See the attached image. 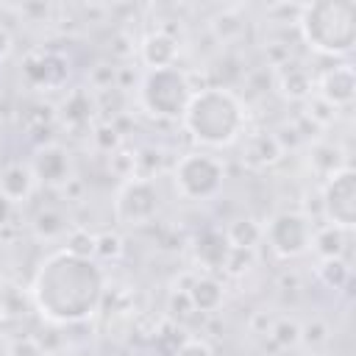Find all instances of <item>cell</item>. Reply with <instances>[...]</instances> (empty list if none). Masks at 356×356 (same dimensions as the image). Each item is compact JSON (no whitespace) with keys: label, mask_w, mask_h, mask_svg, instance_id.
Segmentation results:
<instances>
[{"label":"cell","mask_w":356,"mask_h":356,"mask_svg":"<svg viewBox=\"0 0 356 356\" xmlns=\"http://www.w3.org/2000/svg\"><path fill=\"white\" fill-rule=\"evenodd\" d=\"M103 292V267L95 259L72 256L64 248L44 256L31 281V300L36 312L58 325L89 320L100 309Z\"/></svg>","instance_id":"6da1fadb"},{"label":"cell","mask_w":356,"mask_h":356,"mask_svg":"<svg viewBox=\"0 0 356 356\" xmlns=\"http://www.w3.org/2000/svg\"><path fill=\"white\" fill-rule=\"evenodd\" d=\"M245 106L225 86L197 89L181 117L189 136L203 147H228L245 131Z\"/></svg>","instance_id":"7a4b0ae2"},{"label":"cell","mask_w":356,"mask_h":356,"mask_svg":"<svg viewBox=\"0 0 356 356\" xmlns=\"http://www.w3.org/2000/svg\"><path fill=\"white\" fill-rule=\"evenodd\" d=\"M298 28L303 42L323 56H348L356 44V3L314 0L300 6Z\"/></svg>","instance_id":"3957f363"},{"label":"cell","mask_w":356,"mask_h":356,"mask_svg":"<svg viewBox=\"0 0 356 356\" xmlns=\"http://www.w3.org/2000/svg\"><path fill=\"white\" fill-rule=\"evenodd\" d=\"M195 89L181 67L147 70L139 81V106L159 120H181Z\"/></svg>","instance_id":"277c9868"},{"label":"cell","mask_w":356,"mask_h":356,"mask_svg":"<svg viewBox=\"0 0 356 356\" xmlns=\"http://www.w3.org/2000/svg\"><path fill=\"white\" fill-rule=\"evenodd\" d=\"M172 184L175 192L184 200H211L222 192L225 184V167L217 156L203 153V150H192L184 153L175 167H172Z\"/></svg>","instance_id":"5b68a950"},{"label":"cell","mask_w":356,"mask_h":356,"mask_svg":"<svg viewBox=\"0 0 356 356\" xmlns=\"http://www.w3.org/2000/svg\"><path fill=\"white\" fill-rule=\"evenodd\" d=\"M159 200H161V195H159V186L153 184V178L131 175L117 189V197H114V220L120 225H125V228L147 225L159 214Z\"/></svg>","instance_id":"8992f818"},{"label":"cell","mask_w":356,"mask_h":356,"mask_svg":"<svg viewBox=\"0 0 356 356\" xmlns=\"http://www.w3.org/2000/svg\"><path fill=\"white\" fill-rule=\"evenodd\" d=\"M312 220L300 211H278L264 225V242L281 259H298L312 248Z\"/></svg>","instance_id":"52a82bcc"},{"label":"cell","mask_w":356,"mask_h":356,"mask_svg":"<svg viewBox=\"0 0 356 356\" xmlns=\"http://www.w3.org/2000/svg\"><path fill=\"white\" fill-rule=\"evenodd\" d=\"M323 214L331 225H339L342 231H350L356 225V172L350 167H342L339 172L325 178Z\"/></svg>","instance_id":"ba28073f"},{"label":"cell","mask_w":356,"mask_h":356,"mask_svg":"<svg viewBox=\"0 0 356 356\" xmlns=\"http://www.w3.org/2000/svg\"><path fill=\"white\" fill-rule=\"evenodd\" d=\"M22 75L36 89H58L70 75V64L61 53L36 47L22 58Z\"/></svg>","instance_id":"9c48e42d"},{"label":"cell","mask_w":356,"mask_h":356,"mask_svg":"<svg viewBox=\"0 0 356 356\" xmlns=\"http://www.w3.org/2000/svg\"><path fill=\"white\" fill-rule=\"evenodd\" d=\"M31 170H33V178L36 184H44L50 189H58V186H67L72 181V161H70V153L67 147L50 142V145H39L33 150V159H31Z\"/></svg>","instance_id":"30bf717a"},{"label":"cell","mask_w":356,"mask_h":356,"mask_svg":"<svg viewBox=\"0 0 356 356\" xmlns=\"http://www.w3.org/2000/svg\"><path fill=\"white\" fill-rule=\"evenodd\" d=\"M320 100L328 103L331 108H342V106H350L353 103V95H356V72L350 64H337L331 70H325L320 75Z\"/></svg>","instance_id":"8fae6325"},{"label":"cell","mask_w":356,"mask_h":356,"mask_svg":"<svg viewBox=\"0 0 356 356\" xmlns=\"http://www.w3.org/2000/svg\"><path fill=\"white\" fill-rule=\"evenodd\" d=\"M178 39L167 31H153L142 39L139 44V58L145 61L147 70H161V67H175L178 58Z\"/></svg>","instance_id":"7c38bea8"},{"label":"cell","mask_w":356,"mask_h":356,"mask_svg":"<svg viewBox=\"0 0 356 356\" xmlns=\"http://www.w3.org/2000/svg\"><path fill=\"white\" fill-rule=\"evenodd\" d=\"M195 259L206 267V270H225L228 256H231V245L225 239L222 231L217 228H206L195 236Z\"/></svg>","instance_id":"4fadbf2b"},{"label":"cell","mask_w":356,"mask_h":356,"mask_svg":"<svg viewBox=\"0 0 356 356\" xmlns=\"http://www.w3.org/2000/svg\"><path fill=\"white\" fill-rule=\"evenodd\" d=\"M184 292H186L192 309H195V312H203V314L217 312V309L222 306V300H225V289H222V284H220L214 275H209V273L195 275V278L184 286Z\"/></svg>","instance_id":"5bb4252c"},{"label":"cell","mask_w":356,"mask_h":356,"mask_svg":"<svg viewBox=\"0 0 356 356\" xmlns=\"http://www.w3.org/2000/svg\"><path fill=\"white\" fill-rule=\"evenodd\" d=\"M36 186V178H33V170L31 164L25 161H11L0 170V192L17 206V203H25L31 197Z\"/></svg>","instance_id":"9a60e30c"},{"label":"cell","mask_w":356,"mask_h":356,"mask_svg":"<svg viewBox=\"0 0 356 356\" xmlns=\"http://www.w3.org/2000/svg\"><path fill=\"white\" fill-rule=\"evenodd\" d=\"M281 156H284V145H281V139L275 134H253L245 142V150H242V159L253 170H267Z\"/></svg>","instance_id":"2e32d148"},{"label":"cell","mask_w":356,"mask_h":356,"mask_svg":"<svg viewBox=\"0 0 356 356\" xmlns=\"http://www.w3.org/2000/svg\"><path fill=\"white\" fill-rule=\"evenodd\" d=\"M275 81H278V89H281L286 97H292V100H303V97H309V95H312V86H314L309 70H306L303 64H298V61H286V64H281Z\"/></svg>","instance_id":"e0dca14e"},{"label":"cell","mask_w":356,"mask_h":356,"mask_svg":"<svg viewBox=\"0 0 356 356\" xmlns=\"http://www.w3.org/2000/svg\"><path fill=\"white\" fill-rule=\"evenodd\" d=\"M95 111H97V97L95 95H89L86 89H72V92H67V97H64V103H61V117H64V122L67 125H89L92 122V117H95Z\"/></svg>","instance_id":"ac0fdd59"},{"label":"cell","mask_w":356,"mask_h":356,"mask_svg":"<svg viewBox=\"0 0 356 356\" xmlns=\"http://www.w3.org/2000/svg\"><path fill=\"white\" fill-rule=\"evenodd\" d=\"M345 234H348V231H342L339 225L325 222V225H320V228L312 231V248H309V250H314V253L320 256V261H323V259H342Z\"/></svg>","instance_id":"d6986e66"},{"label":"cell","mask_w":356,"mask_h":356,"mask_svg":"<svg viewBox=\"0 0 356 356\" xmlns=\"http://www.w3.org/2000/svg\"><path fill=\"white\" fill-rule=\"evenodd\" d=\"M222 234L234 250H253L264 239V225H259L253 217H239Z\"/></svg>","instance_id":"ffe728a7"},{"label":"cell","mask_w":356,"mask_h":356,"mask_svg":"<svg viewBox=\"0 0 356 356\" xmlns=\"http://www.w3.org/2000/svg\"><path fill=\"white\" fill-rule=\"evenodd\" d=\"M342 156H345V153H342V147H339V145L317 142V145L309 150V164H312V170H314L317 175L331 178L334 172H339L342 167H348Z\"/></svg>","instance_id":"44dd1931"},{"label":"cell","mask_w":356,"mask_h":356,"mask_svg":"<svg viewBox=\"0 0 356 356\" xmlns=\"http://www.w3.org/2000/svg\"><path fill=\"white\" fill-rule=\"evenodd\" d=\"M317 278L328 286V289H345L350 281V267L342 259H323L317 267Z\"/></svg>","instance_id":"7402d4cb"},{"label":"cell","mask_w":356,"mask_h":356,"mask_svg":"<svg viewBox=\"0 0 356 356\" xmlns=\"http://www.w3.org/2000/svg\"><path fill=\"white\" fill-rule=\"evenodd\" d=\"M33 231H36V236H42V239H56V236H61V234L67 231V220H64V214L56 211V209H42V211L33 217Z\"/></svg>","instance_id":"603a6c76"},{"label":"cell","mask_w":356,"mask_h":356,"mask_svg":"<svg viewBox=\"0 0 356 356\" xmlns=\"http://www.w3.org/2000/svg\"><path fill=\"white\" fill-rule=\"evenodd\" d=\"M270 339L278 348H295L300 342V323L292 317H278L270 328Z\"/></svg>","instance_id":"cb8c5ba5"},{"label":"cell","mask_w":356,"mask_h":356,"mask_svg":"<svg viewBox=\"0 0 356 356\" xmlns=\"http://www.w3.org/2000/svg\"><path fill=\"white\" fill-rule=\"evenodd\" d=\"M64 250L72 253V256L92 259V256H95V234H89V231H83V228H72V231L67 234Z\"/></svg>","instance_id":"d4e9b609"},{"label":"cell","mask_w":356,"mask_h":356,"mask_svg":"<svg viewBox=\"0 0 356 356\" xmlns=\"http://www.w3.org/2000/svg\"><path fill=\"white\" fill-rule=\"evenodd\" d=\"M122 250V239L111 231H103V234H95V256L100 259H117Z\"/></svg>","instance_id":"484cf974"},{"label":"cell","mask_w":356,"mask_h":356,"mask_svg":"<svg viewBox=\"0 0 356 356\" xmlns=\"http://www.w3.org/2000/svg\"><path fill=\"white\" fill-rule=\"evenodd\" d=\"M6 356H47V350L42 348V342L36 337H17L8 342Z\"/></svg>","instance_id":"4316f807"},{"label":"cell","mask_w":356,"mask_h":356,"mask_svg":"<svg viewBox=\"0 0 356 356\" xmlns=\"http://www.w3.org/2000/svg\"><path fill=\"white\" fill-rule=\"evenodd\" d=\"M92 139L97 142V147L100 150H106V153H111V150H117V145H120V136H117V128L111 125V122H103V125H95V134H92Z\"/></svg>","instance_id":"83f0119b"},{"label":"cell","mask_w":356,"mask_h":356,"mask_svg":"<svg viewBox=\"0 0 356 356\" xmlns=\"http://www.w3.org/2000/svg\"><path fill=\"white\" fill-rule=\"evenodd\" d=\"M328 339V325L323 320H314V325H300V342L306 345H323Z\"/></svg>","instance_id":"f1b7e54d"},{"label":"cell","mask_w":356,"mask_h":356,"mask_svg":"<svg viewBox=\"0 0 356 356\" xmlns=\"http://www.w3.org/2000/svg\"><path fill=\"white\" fill-rule=\"evenodd\" d=\"M172 356H214V350H211V345L203 342V339H184V342L172 350Z\"/></svg>","instance_id":"f546056e"},{"label":"cell","mask_w":356,"mask_h":356,"mask_svg":"<svg viewBox=\"0 0 356 356\" xmlns=\"http://www.w3.org/2000/svg\"><path fill=\"white\" fill-rule=\"evenodd\" d=\"M11 214H14V203L0 192V228H6V225H8Z\"/></svg>","instance_id":"4dcf8cb0"},{"label":"cell","mask_w":356,"mask_h":356,"mask_svg":"<svg viewBox=\"0 0 356 356\" xmlns=\"http://www.w3.org/2000/svg\"><path fill=\"white\" fill-rule=\"evenodd\" d=\"M11 47H14V39H11V33H8V28L0 22V61L11 53Z\"/></svg>","instance_id":"1f68e13d"},{"label":"cell","mask_w":356,"mask_h":356,"mask_svg":"<svg viewBox=\"0 0 356 356\" xmlns=\"http://www.w3.org/2000/svg\"><path fill=\"white\" fill-rule=\"evenodd\" d=\"M0 284H3V264H0Z\"/></svg>","instance_id":"d6a6232c"},{"label":"cell","mask_w":356,"mask_h":356,"mask_svg":"<svg viewBox=\"0 0 356 356\" xmlns=\"http://www.w3.org/2000/svg\"><path fill=\"white\" fill-rule=\"evenodd\" d=\"M0 317H3V303H0Z\"/></svg>","instance_id":"836d02e7"}]
</instances>
